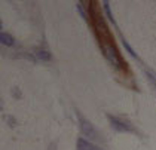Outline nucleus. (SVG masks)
<instances>
[{"label": "nucleus", "mask_w": 156, "mask_h": 150, "mask_svg": "<svg viewBox=\"0 0 156 150\" xmlns=\"http://www.w3.org/2000/svg\"><path fill=\"white\" fill-rule=\"evenodd\" d=\"M100 48H101L104 57L107 58L116 69L120 70V71H128V64H126V61L122 58L119 49L116 46V43H106V45H101Z\"/></svg>", "instance_id": "f257e3e1"}, {"label": "nucleus", "mask_w": 156, "mask_h": 150, "mask_svg": "<svg viewBox=\"0 0 156 150\" xmlns=\"http://www.w3.org/2000/svg\"><path fill=\"white\" fill-rule=\"evenodd\" d=\"M79 122H80V128H82V132L85 134V137H88V138H91V140H95L98 137L97 129L92 127V123L88 119H85V117H82V116L79 115Z\"/></svg>", "instance_id": "f03ea898"}, {"label": "nucleus", "mask_w": 156, "mask_h": 150, "mask_svg": "<svg viewBox=\"0 0 156 150\" xmlns=\"http://www.w3.org/2000/svg\"><path fill=\"white\" fill-rule=\"evenodd\" d=\"M107 119H108V122H110V125H112V128L115 131H118V132H129V131H132L131 127L126 122H123L122 119L116 117V116L107 115Z\"/></svg>", "instance_id": "7ed1b4c3"}, {"label": "nucleus", "mask_w": 156, "mask_h": 150, "mask_svg": "<svg viewBox=\"0 0 156 150\" xmlns=\"http://www.w3.org/2000/svg\"><path fill=\"white\" fill-rule=\"evenodd\" d=\"M77 150H101V149L97 147L95 144H92L89 140L79 138L77 140Z\"/></svg>", "instance_id": "20e7f679"}, {"label": "nucleus", "mask_w": 156, "mask_h": 150, "mask_svg": "<svg viewBox=\"0 0 156 150\" xmlns=\"http://www.w3.org/2000/svg\"><path fill=\"white\" fill-rule=\"evenodd\" d=\"M0 42H2V45H5V46H13V45H15L13 37L11 34H8V33H5V31L0 33Z\"/></svg>", "instance_id": "39448f33"}, {"label": "nucleus", "mask_w": 156, "mask_h": 150, "mask_svg": "<svg viewBox=\"0 0 156 150\" xmlns=\"http://www.w3.org/2000/svg\"><path fill=\"white\" fill-rule=\"evenodd\" d=\"M36 57L40 59V61H51L52 59V55H51V52L46 51V49H39L36 52Z\"/></svg>", "instance_id": "423d86ee"}, {"label": "nucleus", "mask_w": 156, "mask_h": 150, "mask_svg": "<svg viewBox=\"0 0 156 150\" xmlns=\"http://www.w3.org/2000/svg\"><path fill=\"white\" fill-rule=\"evenodd\" d=\"M103 8H104V12L107 13L108 20H110L112 23L115 24V20H113V16H112V9H110V3H108V2H104V3H103Z\"/></svg>", "instance_id": "0eeeda50"}, {"label": "nucleus", "mask_w": 156, "mask_h": 150, "mask_svg": "<svg viewBox=\"0 0 156 150\" xmlns=\"http://www.w3.org/2000/svg\"><path fill=\"white\" fill-rule=\"evenodd\" d=\"M122 43H123V46H125V48H126V49H128V52L131 54L132 57H134V58H138V57H137V54L134 52V49H132V48L129 46V45H128V42H126V40H122Z\"/></svg>", "instance_id": "6e6552de"}, {"label": "nucleus", "mask_w": 156, "mask_h": 150, "mask_svg": "<svg viewBox=\"0 0 156 150\" xmlns=\"http://www.w3.org/2000/svg\"><path fill=\"white\" fill-rule=\"evenodd\" d=\"M155 76H156V74H155Z\"/></svg>", "instance_id": "1a4fd4ad"}]
</instances>
